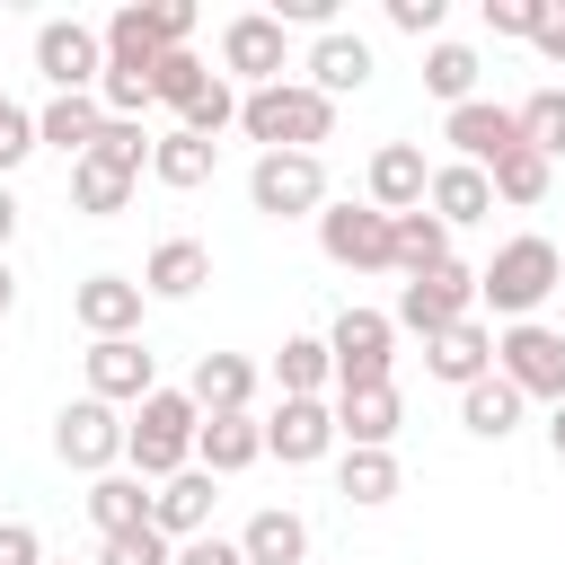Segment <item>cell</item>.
Here are the masks:
<instances>
[{
    "label": "cell",
    "mask_w": 565,
    "mask_h": 565,
    "mask_svg": "<svg viewBox=\"0 0 565 565\" xmlns=\"http://www.w3.org/2000/svg\"><path fill=\"white\" fill-rule=\"evenodd\" d=\"M565 282V256H556V238H539V230H521V238H503L486 265H477V300L494 309V318H539V300Z\"/></svg>",
    "instance_id": "6da1fadb"
},
{
    "label": "cell",
    "mask_w": 565,
    "mask_h": 565,
    "mask_svg": "<svg viewBox=\"0 0 565 565\" xmlns=\"http://www.w3.org/2000/svg\"><path fill=\"white\" fill-rule=\"evenodd\" d=\"M194 397L185 388H150L141 406H132V424H124V468L141 477V486H168L177 468H194Z\"/></svg>",
    "instance_id": "7a4b0ae2"
},
{
    "label": "cell",
    "mask_w": 565,
    "mask_h": 565,
    "mask_svg": "<svg viewBox=\"0 0 565 565\" xmlns=\"http://www.w3.org/2000/svg\"><path fill=\"white\" fill-rule=\"evenodd\" d=\"M238 132L256 150H318L335 132V106L309 88V79H274V88H247L238 97Z\"/></svg>",
    "instance_id": "3957f363"
},
{
    "label": "cell",
    "mask_w": 565,
    "mask_h": 565,
    "mask_svg": "<svg viewBox=\"0 0 565 565\" xmlns=\"http://www.w3.org/2000/svg\"><path fill=\"white\" fill-rule=\"evenodd\" d=\"M247 203H256L265 221H318V212H327V159H318V150H256Z\"/></svg>",
    "instance_id": "277c9868"
},
{
    "label": "cell",
    "mask_w": 565,
    "mask_h": 565,
    "mask_svg": "<svg viewBox=\"0 0 565 565\" xmlns=\"http://www.w3.org/2000/svg\"><path fill=\"white\" fill-rule=\"evenodd\" d=\"M459 318H477V265H433V274H406L397 282V309H388V327H406V335H441V327H459Z\"/></svg>",
    "instance_id": "5b68a950"
},
{
    "label": "cell",
    "mask_w": 565,
    "mask_h": 565,
    "mask_svg": "<svg viewBox=\"0 0 565 565\" xmlns=\"http://www.w3.org/2000/svg\"><path fill=\"white\" fill-rule=\"evenodd\" d=\"M494 380H512L521 397L565 406V327H547V318L503 327V335H494Z\"/></svg>",
    "instance_id": "8992f818"
},
{
    "label": "cell",
    "mask_w": 565,
    "mask_h": 565,
    "mask_svg": "<svg viewBox=\"0 0 565 565\" xmlns=\"http://www.w3.org/2000/svg\"><path fill=\"white\" fill-rule=\"evenodd\" d=\"M327 362H335V388H380L388 380V362H397V327H388V309H344L335 327H327Z\"/></svg>",
    "instance_id": "52a82bcc"
},
{
    "label": "cell",
    "mask_w": 565,
    "mask_h": 565,
    "mask_svg": "<svg viewBox=\"0 0 565 565\" xmlns=\"http://www.w3.org/2000/svg\"><path fill=\"white\" fill-rule=\"evenodd\" d=\"M53 459L79 468V477L124 468V406H106V397H71V406L53 415Z\"/></svg>",
    "instance_id": "ba28073f"
},
{
    "label": "cell",
    "mask_w": 565,
    "mask_h": 565,
    "mask_svg": "<svg viewBox=\"0 0 565 565\" xmlns=\"http://www.w3.org/2000/svg\"><path fill=\"white\" fill-rule=\"evenodd\" d=\"M35 71L53 97H97V71H106V44L88 18H44L35 26Z\"/></svg>",
    "instance_id": "9c48e42d"
},
{
    "label": "cell",
    "mask_w": 565,
    "mask_h": 565,
    "mask_svg": "<svg viewBox=\"0 0 565 565\" xmlns=\"http://www.w3.org/2000/svg\"><path fill=\"white\" fill-rule=\"evenodd\" d=\"M282 62H291V35H282L274 9H238V18L221 26V79H238V97H247V88H274Z\"/></svg>",
    "instance_id": "30bf717a"
},
{
    "label": "cell",
    "mask_w": 565,
    "mask_h": 565,
    "mask_svg": "<svg viewBox=\"0 0 565 565\" xmlns=\"http://www.w3.org/2000/svg\"><path fill=\"white\" fill-rule=\"evenodd\" d=\"M318 247L344 274H397L388 265V212H371V203H327L318 212Z\"/></svg>",
    "instance_id": "8fae6325"
},
{
    "label": "cell",
    "mask_w": 565,
    "mask_h": 565,
    "mask_svg": "<svg viewBox=\"0 0 565 565\" xmlns=\"http://www.w3.org/2000/svg\"><path fill=\"white\" fill-rule=\"evenodd\" d=\"M79 362H88V397H106V406H141V397L159 388V353H150L141 335H106V344H88Z\"/></svg>",
    "instance_id": "7c38bea8"
},
{
    "label": "cell",
    "mask_w": 565,
    "mask_h": 565,
    "mask_svg": "<svg viewBox=\"0 0 565 565\" xmlns=\"http://www.w3.org/2000/svg\"><path fill=\"white\" fill-rule=\"evenodd\" d=\"M327 450H335V406H327V397H282V406L265 415V459L318 468Z\"/></svg>",
    "instance_id": "4fadbf2b"
},
{
    "label": "cell",
    "mask_w": 565,
    "mask_h": 565,
    "mask_svg": "<svg viewBox=\"0 0 565 565\" xmlns=\"http://www.w3.org/2000/svg\"><path fill=\"white\" fill-rule=\"evenodd\" d=\"M441 141H450V159H459V168H494L503 150H521V124H512V106L468 97V106H450V115H441Z\"/></svg>",
    "instance_id": "5bb4252c"
},
{
    "label": "cell",
    "mask_w": 565,
    "mask_h": 565,
    "mask_svg": "<svg viewBox=\"0 0 565 565\" xmlns=\"http://www.w3.org/2000/svg\"><path fill=\"white\" fill-rule=\"evenodd\" d=\"M362 185H371V194H362L371 212H388V221H397V212H415V203H424V185H433V159H424V141H380Z\"/></svg>",
    "instance_id": "9a60e30c"
},
{
    "label": "cell",
    "mask_w": 565,
    "mask_h": 565,
    "mask_svg": "<svg viewBox=\"0 0 565 565\" xmlns=\"http://www.w3.org/2000/svg\"><path fill=\"white\" fill-rule=\"evenodd\" d=\"M141 282L132 274H88L79 291H71V318L88 327V344H106V335H141Z\"/></svg>",
    "instance_id": "2e32d148"
},
{
    "label": "cell",
    "mask_w": 565,
    "mask_h": 565,
    "mask_svg": "<svg viewBox=\"0 0 565 565\" xmlns=\"http://www.w3.org/2000/svg\"><path fill=\"white\" fill-rule=\"evenodd\" d=\"M397 424H406L397 380H380V388H335V441H344V450H388Z\"/></svg>",
    "instance_id": "e0dca14e"
},
{
    "label": "cell",
    "mask_w": 565,
    "mask_h": 565,
    "mask_svg": "<svg viewBox=\"0 0 565 565\" xmlns=\"http://www.w3.org/2000/svg\"><path fill=\"white\" fill-rule=\"evenodd\" d=\"M212 486H221V477H203V468H177L168 486H150V530H159L168 547L203 539V530H212V503H221Z\"/></svg>",
    "instance_id": "ac0fdd59"
},
{
    "label": "cell",
    "mask_w": 565,
    "mask_h": 565,
    "mask_svg": "<svg viewBox=\"0 0 565 565\" xmlns=\"http://www.w3.org/2000/svg\"><path fill=\"white\" fill-rule=\"evenodd\" d=\"M300 71H309V88H318V97L335 106V97L371 88V71H380V62H371V44H362L353 26H327V35L309 44V62H300Z\"/></svg>",
    "instance_id": "d6986e66"
},
{
    "label": "cell",
    "mask_w": 565,
    "mask_h": 565,
    "mask_svg": "<svg viewBox=\"0 0 565 565\" xmlns=\"http://www.w3.org/2000/svg\"><path fill=\"white\" fill-rule=\"evenodd\" d=\"M424 371L450 380V388H477V380L494 371V327H486V318H459V327L424 335Z\"/></svg>",
    "instance_id": "ffe728a7"
},
{
    "label": "cell",
    "mask_w": 565,
    "mask_h": 565,
    "mask_svg": "<svg viewBox=\"0 0 565 565\" xmlns=\"http://www.w3.org/2000/svg\"><path fill=\"white\" fill-rule=\"evenodd\" d=\"M265 459V424L256 415H203L194 424V468L203 477H238V468H256Z\"/></svg>",
    "instance_id": "44dd1931"
},
{
    "label": "cell",
    "mask_w": 565,
    "mask_h": 565,
    "mask_svg": "<svg viewBox=\"0 0 565 565\" xmlns=\"http://www.w3.org/2000/svg\"><path fill=\"white\" fill-rule=\"evenodd\" d=\"M424 212H433L441 230L494 221V185H486V168H459V159H441V168H433V185H424Z\"/></svg>",
    "instance_id": "7402d4cb"
},
{
    "label": "cell",
    "mask_w": 565,
    "mask_h": 565,
    "mask_svg": "<svg viewBox=\"0 0 565 565\" xmlns=\"http://www.w3.org/2000/svg\"><path fill=\"white\" fill-rule=\"evenodd\" d=\"M203 282H212V247L203 238H159L150 265H141V291L150 300H194Z\"/></svg>",
    "instance_id": "603a6c76"
},
{
    "label": "cell",
    "mask_w": 565,
    "mask_h": 565,
    "mask_svg": "<svg viewBox=\"0 0 565 565\" xmlns=\"http://www.w3.org/2000/svg\"><path fill=\"white\" fill-rule=\"evenodd\" d=\"M185 397H194V415H247V397H256V362H247V353H203L194 380H185Z\"/></svg>",
    "instance_id": "cb8c5ba5"
},
{
    "label": "cell",
    "mask_w": 565,
    "mask_h": 565,
    "mask_svg": "<svg viewBox=\"0 0 565 565\" xmlns=\"http://www.w3.org/2000/svg\"><path fill=\"white\" fill-rule=\"evenodd\" d=\"M88 521H97V539L150 530V486H141L132 468H106V477H88Z\"/></svg>",
    "instance_id": "d4e9b609"
},
{
    "label": "cell",
    "mask_w": 565,
    "mask_h": 565,
    "mask_svg": "<svg viewBox=\"0 0 565 565\" xmlns=\"http://www.w3.org/2000/svg\"><path fill=\"white\" fill-rule=\"evenodd\" d=\"M238 556H247V565H300V556H309V521H300L291 503H265V512H247Z\"/></svg>",
    "instance_id": "484cf974"
},
{
    "label": "cell",
    "mask_w": 565,
    "mask_h": 565,
    "mask_svg": "<svg viewBox=\"0 0 565 565\" xmlns=\"http://www.w3.org/2000/svg\"><path fill=\"white\" fill-rule=\"evenodd\" d=\"M97 124H106V106H97V97H44V106H35V150H62V159H88V141H97Z\"/></svg>",
    "instance_id": "4316f807"
},
{
    "label": "cell",
    "mask_w": 565,
    "mask_h": 565,
    "mask_svg": "<svg viewBox=\"0 0 565 565\" xmlns=\"http://www.w3.org/2000/svg\"><path fill=\"white\" fill-rule=\"evenodd\" d=\"M521 415H530V397H521L512 380H494V371H486L477 388H459V424H468L477 441H512V433H521Z\"/></svg>",
    "instance_id": "83f0119b"
},
{
    "label": "cell",
    "mask_w": 565,
    "mask_h": 565,
    "mask_svg": "<svg viewBox=\"0 0 565 565\" xmlns=\"http://www.w3.org/2000/svg\"><path fill=\"white\" fill-rule=\"evenodd\" d=\"M212 168H221V141H194V132H159V141H150V177H159L168 194L212 185Z\"/></svg>",
    "instance_id": "f1b7e54d"
},
{
    "label": "cell",
    "mask_w": 565,
    "mask_h": 565,
    "mask_svg": "<svg viewBox=\"0 0 565 565\" xmlns=\"http://www.w3.org/2000/svg\"><path fill=\"white\" fill-rule=\"evenodd\" d=\"M388 265H397V274H433V265H450V230H441L424 203L397 212V221H388Z\"/></svg>",
    "instance_id": "f546056e"
},
{
    "label": "cell",
    "mask_w": 565,
    "mask_h": 565,
    "mask_svg": "<svg viewBox=\"0 0 565 565\" xmlns=\"http://www.w3.org/2000/svg\"><path fill=\"white\" fill-rule=\"evenodd\" d=\"M397 486H406L397 450H344V468H335V494H344V503H362V512L397 503Z\"/></svg>",
    "instance_id": "4dcf8cb0"
},
{
    "label": "cell",
    "mask_w": 565,
    "mask_h": 565,
    "mask_svg": "<svg viewBox=\"0 0 565 565\" xmlns=\"http://www.w3.org/2000/svg\"><path fill=\"white\" fill-rule=\"evenodd\" d=\"M477 44H459V35H441V44H424V88L441 97V106H468L477 97Z\"/></svg>",
    "instance_id": "1f68e13d"
},
{
    "label": "cell",
    "mask_w": 565,
    "mask_h": 565,
    "mask_svg": "<svg viewBox=\"0 0 565 565\" xmlns=\"http://www.w3.org/2000/svg\"><path fill=\"white\" fill-rule=\"evenodd\" d=\"M212 79H221V71H212L194 44H185V53H159V71H150V106H177V115H185V106L212 97Z\"/></svg>",
    "instance_id": "d6a6232c"
},
{
    "label": "cell",
    "mask_w": 565,
    "mask_h": 565,
    "mask_svg": "<svg viewBox=\"0 0 565 565\" xmlns=\"http://www.w3.org/2000/svg\"><path fill=\"white\" fill-rule=\"evenodd\" d=\"M327 380H335L327 335H282V353H274V388H282V397H327Z\"/></svg>",
    "instance_id": "836d02e7"
},
{
    "label": "cell",
    "mask_w": 565,
    "mask_h": 565,
    "mask_svg": "<svg viewBox=\"0 0 565 565\" xmlns=\"http://www.w3.org/2000/svg\"><path fill=\"white\" fill-rule=\"evenodd\" d=\"M486 185H494V203H512V212H530V203H547V185H556V168H547L539 150H503V159L486 168Z\"/></svg>",
    "instance_id": "e575fe53"
},
{
    "label": "cell",
    "mask_w": 565,
    "mask_h": 565,
    "mask_svg": "<svg viewBox=\"0 0 565 565\" xmlns=\"http://www.w3.org/2000/svg\"><path fill=\"white\" fill-rule=\"evenodd\" d=\"M132 185H141V177H124V168H106V159H71V203H79L88 221H115V212L132 203Z\"/></svg>",
    "instance_id": "d590c367"
},
{
    "label": "cell",
    "mask_w": 565,
    "mask_h": 565,
    "mask_svg": "<svg viewBox=\"0 0 565 565\" xmlns=\"http://www.w3.org/2000/svg\"><path fill=\"white\" fill-rule=\"evenodd\" d=\"M512 124H521V150H539L547 168L565 159V88H530V97L512 106Z\"/></svg>",
    "instance_id": "8d00e7d4"
},
{
    "label": "cell",
    "mask_w": 565,
    "mask_h": 565,
    "mask_svg": "<svg viewBox=\"0 0 565 565\" xmlns=\"http://www.w3.org/2000/svg\"><path fill=\"white\" fill-rule=\"evenodd\" d=\"M88 159H106V168L141 177V168H150V132H141V124H115V115H106V124H97V141H88Z\"/></svg>",
    "instance_id": "74e56055"
},
{
    "label": "cell",
    "mask_w": 565,
    "mask_h": 565,
    "mask_svg": "<svg viewBox=\"0 0 565 565\" xmlns=\"http://www.w3.org/2000/svg\"><path fill=\"white\" fill-rule=\"evenodd\" d=\"M230 124H238V88H230V79H212V97L177 115V132H194V141H221Z\"/></svg>",
    "instance_id": "f35d334b"
},
{
    "label": "cell",
    "mask_w": 565,
    "mask_h": 565,
    "mask_svg": "<svg viewBox=\"0 0 565 565\" xmlns=\"http://www.w3.org/2000/svg\"><path fill=\"white\" fill-rule=\"evenodd\" d=\"M26 159H35V115L0 88V185H9V168H26Z\"/></svg>",
    "instance_id": "ab89813d"
},
{
    "label": "cell",
    "mask_w": 565,
    "mask_h": 565,
    "mask_svg": "<svg viewBox=\"0 0 565 565\" xmlns=\"http://www.w3.org/2000/svg\"><path fill=\"white\" fill-rule=\"evenodd\" d=\"M97 565H177V547L159 530H124V539H97Z\"/></svg>",
    "instance_id": "60d3db41"
},
{
    "label": "cell",
    "mask_w": 565,
    "mask_h": 565,
    "mask_svg": "<svg viewBox=\"0 0 565 565\" xmlns=\"http://www.w3.org/2000/svg\"><path fill=\"white\" fill-rule=\"evenodd\" d=\"M441 18H450V0H388V26L397 35H433L441 44Z\"/></svg>",
    "instance_id": "b9f144b4"
},
{
    "label": "cell",
    "mask_w": 565,
    "mask_h": 565,
    "mask_svg": "<svg viewBox=\"0 0 565 565\" xmlns=\"http://www.w3.org/2000/svg\"><path fill=\"white\" fill-rule=\"evenodd\" d=\"M150 26H159V53H185V35H194V0H150Z\"/></svg>",
    "instance_id": "7bdbcfd3"
},
{
    "label": "cell",
    "mask_w": 565,
    "mask_h": 565,
    "mask_svg": "<svg viewBox=\"0 0 565 565\" xmlns=\"http://www.w3.org/2000/svg\"><path fill=\"white\" fill-rule=\"evenodd\" d=\"M0 565H44V539H35V521H0Z\"/></svg>",
    "instance_id": "ee69618b"
},
{
    "label": "cell",
    "mask_w": 565,
    "mask_h": 565,
    "mask_svg": "<svg viewBox=\"0 0 565 565\" xmlns=\"http://www.w3.org/2000/svg\"><path fill=\"white\" fill-rule=\"evenodd\" d=\"M177 565H247V556H238V539L203 530V539H185V547H177Z\"/></svg>",
    "instance_id": "f6af8a7d"
},
{
    "label": "cell",
    "mask_w": 565,
    "mask_h": 565,
    "mask_svg": "<svg viewBox=\"0 0 565 565\" xmlns=\"http://www.w3.org/2000/svg\"><path fill=\"white\" fill-rule=\"evenodd\" d=\"M486 26L494 35H530L539 26V0H486Z\"/></svg>",
    "instance_id": "bcb514c9"
},
{
    "label": "cell",
    "mask_w": 565,
    "mask_h": 565,
    "mask_svg": "<svg viewBox=\"0 0 565 565\" xmlns=\"http://www.w3.org/2000/svg\"><path fill=\"white\" fill-rule=\"evenodd\" d=\"M530 44H539L547 62H565V0H539V26H530Z\"/></svg>",
    "instance_id": "7dc6e473"
},
{
    "label": "cell",
    "mask_w": 565,
    "mask_h": 565,
    "mask_svg": "<svg viewBox=\"0 0 565 565\" xmlns=\"http://www.w3.org/2000/svg\"><path fill=\"white\" fill-rule=\"evenodd\" d=\"M9 238H18V194L0 185V256H9Z\"/></svg>",
    "instance_id": "c3c4849f"
},
{
    "label": "cell",
    "mask_w": 565,
    "mask_h": 565,
    "mask_svg": "<svg viewBox=\"0 0 565 565\" xmlns=\"http://www.w3.org/2000/svg\"><path fill=\"white\" fill-rule=\"evenodd\" d=\"M18 309V274H9V256H0V318Z\"/></svg>",
    "instance_id": "681fc988"
},
{
    "label": "cell",
    "mask_w": 565,
    "mask_h": 565,
    "mask_svg": "<svg viewBox=\"0 0 565 565\" xmlns=\"http://www.w3.org/2000/svg\"><path fill=\"white\" fill-rule=\"evenodd\" d=\"M547 450L565 459V406H547Z\"/></svg>",
    "instance_id": "f907efd6"
},
{
    "label": "cell",
    "mask_w": 565,
    "mask_h": 565,
    "mask_svg": "<svg viewBox=\"0 0 565 565\" xmlns=\"http://www.w3.org/2000/svg\"><path fill=\"white\" fill-rule=\"evenodd\" d=\"M556 256H565V247H556Z\"/></svg>",
    "instance_id": "816d5d0a"
}]
</instances>
